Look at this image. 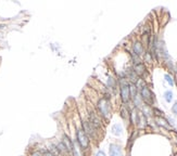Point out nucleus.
Here are the masks:
<instances>
[{
  "label": "nucleus",
  "mask_w": 177,
  "mask_h": 156,
  "mask_svg": "<svg viewBox=\"0 0 177 156\" xmlns=\"http://www.w3.org/2000/svg\"><path fill=\"white\" fill-rule=\"evenodd\" d=\"M110 156H122L121 146L117 144H110Z\"/></svg>",
  "instance_id": "6"
},
{
  "label": "nucleus",
  "mask_w": 177,
  "mask_h": 156,
  "mask_svg": "<svg viewBox=\"0 0 177 156\" xmlns=\"http://www.w3.org/2000/svg\"><path fill=\"white\" fill-rule=\"evenodd\" d=\"M129 93H130V96L135 100L136 99V94H137V89H136V87H135L134 85H130L129 86Z\"/></svg>",
  "instance_id": "13"
},
{
  "label": "nucleus",
  "mask_w": 177,
  "mask_h": 156,
  "mask_svg": "<svg viewBox=\"0 0 177 156\" xmlns=\"http://www.w3.org/2000/svg\"><path fill=\"white\" fill-rule=\"evenodd\" d=\"M134 52H135V54H137V55L142 54V52H143V48H142V46H141L140 42H136V43L134 45Z\"/></svg>",
  "instance_id": "10"
},
{
  "label": "nucleus",
  "mask_w": 177,
  "mask_h": 156,
  "mask_svg": "<svg viewBox=\"0 0 177 156\" xmlns=\"http://www.w3.org/2000/svg\"><path fill=\"white\" fill-rule=\"evenodd\" d=\"M164 98L165 100H166V102H171L172 99H173V93H172L171 91H166L164 93Z\"/></svg>",
  "instance_id": "14"
},
{
  "label": "nucleus",
  "mask_w": 177,
  "mask_h": 156,
  "mask_svg": "<svg viewBox=\"0 0 177 156\" xmlns=\"http://www.w3.org/2000/svg\"><path fill=\"white\" fill-rule=\"evenodd\" d=\"M96 156H107V155L104 154V152H102V151H99Z\"/></svg>",
  "instance_id": "21"
},
{
  "label": "nucleus",
  "mask_w": 177,
  "mask_h": 156,
  "mask_svg": "<svg viewBox=\"0 0 177 156\" xmlns=\"http://www.w3.org/2000/svg\"><path fill=\"white\" fill-rule=\"evenodd\" d=\"M83 127H84V132L86 134L90 136V137H95V131H96V128L92 126V124L90 121H84L83 123Z\"/></svg>",
  "instance_id": "4"
},
{
  "label": "nucleus",
  "mask_w": 177,
  "mask_h": 156,
  "mask_svg": "<svg viewBox=\"0 0 177 156\" xmlns=\"http://www.w3.org/2000/svg\"><path fill=\"white\" fill-rule=\"evenodd\" d=\"M108 85L110 86V87H113L114 88V86H115V81H114V78H109V80H108Z\"/></svg>",
  "instance_id": "17"
},
{
  "label": "nucleus",
  "mask_w": 177,
  "mask_h": 156,
  "mask_svg": "<svg viewBox=\"0 0 177 156\" xmlns=\"http://www.w3.org/2000/svg\"><path fill=\"white\" fill-rule=\"evenodd\" d=\"M165 80L171 85V86H174V81H173V79H172V77L168 75V74H166V75H165Z\"/></svg>",
  "instance_id": "15"
},
{
  "label": "nucleus",
  "mask_w": 177,
  "mask_h": 156,
  "mask_svg": "<svg viewBox=\"0 0 177 156\" xmlns=\"http://www.w3.org/2000/svg\"><path fill=\"white\" fill-rule=\"evenodd\" d=\"M98 107H99V111L103 117L108 118L110 116V104H109V101L107 99H101L98 103Z\"/></svg>",
  "instance_id": "1"
},
{
  "label": "nucleus",
  "mask_w": 177,
  "mask_h": 156,
  "mask_svg": "<svg viewBox=\"0 0 177 156\" xmlns=\"http://www.w3.org/2000/svg\"><path fill=\"white\" fill-rule=\"evenodd\" d=\"M43 156H55V155H53L50 151H43Z\"/></svg>",
  "instance_id": "18"
},
{
  "label": "nucleus",
  "mask_w": 177,
  "mask_h": 156,
  "mask_svg": "<svg viewBox=\"0 0 177 156\" xmlns=\"http://www.w3.org/2000/svg\"><path fill=\"white\" fill-rule=\"evenodd\" d=\"M112 132H113V134H115V136H121L123 132V128L121 125H118V124H116L114 126L112 127Z\"/></svg>",
  "instance_id": "9"
},
{
  "label": "nucleus",
  "mask_w": 177,
  "mask_h": 156,
  "mask_svg": "<svg viewBox=\"0 0 177 156\" xmlns=\"http://www.w3.org/2000/svg\"><path fill=\"white\" fill-rule=\"evenodd\" d=\"M2 27H3V26H1V25H0V29H1V28H2Z\"/></svg>",
  "instance_id": "22"
},
{
  "label": "nucleus",
  "mask_w": 177,
  "mask_h": 156,
  "mask_svg": "<svg viewBox=\"0 0 177 156\" xmlns=\"http://www.w3.org/2000/svg\"><path fill=\"white\" fill-rule=\"evenodd\" d=\"M32 156H43V153H40L39 151H37V152H34L33 154H32Z\"/></svg>",
  "instance_id": "20"
},
{
  "label": "nucleus",
  "mask_w": 177,
  "mask_h": 156,
  "mask_svg": "<svg viewBox=\"0 0 177 156\" xmlns=\"http://www.w3.org/2000/svg\"><path fill=\"white\" fill-rule=\"evenodd\" d=\"M141 96L142 99L145 100V102L148 103V104H152L153 103V94L152 92L149 90V88L143 86L141 88Z\"/></svg>",
  "instance_id": "3"
},
{
  "label": "nucleus",
  "mask_w": 177,
  "mask_h": 156,
  "mask_svg": "<svg viewBox=\"0 0 177 156\" xmlns=\"http://www.w3.org/2000/svg\"><path fill=\"white\" fill-rule=\"evenodd\" d=\"M145 71H146V67L143 64H141V63H137L136 65H135V73L137 74V75H143L145 74Z\"/></svg>",
  "instance_id": "7"
},
{
  "label": "nucleus",
  "mask_w": 177,
  "mask_h": 156,
  "mask_svg": "<svg viewBox=\"0 0 177 156\" xmlns=\"http://www.w3.org/2000/svg\"><path fill=\"white\" fill-rule=\"evenodd\" d=\"M121 96H122V100L124 103L128 102L129 98H130V93H129V86L124 84L121 88Z\"/></svg>",
  "instance_id": "5"
},
{
  "label": "nucleus",
  "mask_w": 177,
  "mask_h": 156,
  "mask_svg": "<svg viewBox=\"0 0 177 156\" xmlns=\"http://www.w3.org/2000/svg\"><path fill=\"white\" fill-rule=\"evenodd\" d=\"M63 144L65 145V147L67 149L68 152H71V151H72L73 141H72V140H70V138H68L67 136H64V137H63Z\"/></svg>",
  "instance_id": "8"
},
{
  "label": "nucleus",
  "mask_w": 177,
  "mask_h": 156,
  "mask_svg": "<svg viewBox=\"0 0 177 156\" xmlns=\"http://www.w3.org/2000/svg\"><path fill=\"white\" fill-rule=\"evenodd\" d=\"M172 111H173V113L174 114H177V102L173 105V107H172Z\"/></svg>",
  "instance_id": "19"
},
{
  "label": "nucleus",
  "mask_w": 177,
  "mask_h": 156,
  "mask_svg": "<svg viewBox=\"0 0 177 156\" xmlns=\"http://www.w3.org/2000/svg\"><path fill=\"white\" fill-rule=\"evenodd\" d=\"M72 151H73L74 156H82L80 151L78 149V143L76 141H73V146H72Z\"/></svg>",
  "instance_id": "11"
},
{
  "label": "nucleus",
  "mask_w": 177,
  "mask_h": 156,
  "mask_svg": "<svg viewBox=\"0 0 177 156\" xmlns=\"http://www.w3.org/2000/svg\"><path fill=\"white\" fill-rule=\"evenodd\" d=\"M77 142L84 150L89 146V138L84 130H77Z\"/></svg>",
  "instance_id": "2"
},
{
  "label": "nucleus",
  "mask_w": 177,
  "mask_h": 156,
  "mask_svg": "<svg viewBox=\"0 0 177 156\" xmlns=\"http://www.w3.org/2000/svg\"><path fill=\"white\" fill-rule=\"evenodd\" d=\"M157 123H158V125L162 127H165V128H168V125H167V121L164 119V118H161V117H158L157 118Z\"/></svg>",
  "instance_id": "12"
},
{
  "label": "nucleus",
  "mask_w": 177,
  "mask_h": 156,
  "mask_svg": "<svg viewBox=\"0 0 177 156\" xmlns=\"http://www.w3.org/2000/svg\"><path fill=\"white\" fill-rule=\"evenodd\" d=\"M121 113H122L123 118H127V117H128V111H127V109H125V107L122 108V112H121Z\"/></svg>",
  "instance_id": "16"
}]
</instances>
